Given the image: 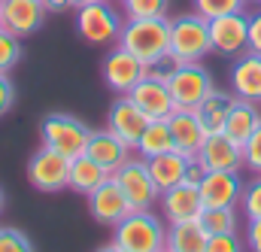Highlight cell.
Instances as JSON below:
<instances>
[{
	"label": "cell",
	"instance_id": "obj_17",
	"mask_svg": "<svg viewBox=\"0 0 261 252\" xmlns=\"http://www.w3.org/2000/svg\"><path fill=\"white\" fill-rule=\"evenodd\" d=\"M158 204H161V213H164V219H167L170 225H173V222H192V219L200 216V210H203L200 191H197V186H192V183H179V186H173V189L161 191Z\"/></svg>",
	"mask_w": 261,
	"mask_h": 252
},
{
	"label": "cell",
	"instance_id": "obj_9",
	"mask_svg": "<svg viewBox=\"0 0 261 252\" xmlns=\"http://www.w3.org/2000/svg\"><path fill=\"white\" fill-rule=\"evenodd\" d=\"M210 40H213V52L228 58L249 52V15L228 12V15L210 18Z\"/></svg>",
	"mask_w": 261,
	"mask_h": 252
},
{
	"label": "cell",
	"instance_id": "obj_3",
	"mask_svg": "<svg viewBox=\"0 0 261 252\" xmlns=\"http://www.w3.org/2000/svg\"><path fill=\"white\" fill-rule=\"evenodd\" d=\"M170 52L182 64L206 58L213 52L210 18H203L200 12H186V15L170 18Z\"/></svg>",
	"mask_w": 261,
	"mask_h": 252
},
{
	"label": "cell",
	"instance_id": "obj_23",
	"mask_svg": "<svg viewBox=\"0 0 261 252\" xmlns=\"http://www.w3.org/2000/svg\"><path fill=\"white\" fill-rule=\"evenodd\" d=\"M113 173L107 167H100L97 161H91L88 155H76L70 158V177H67V189H73L76 194H91L97 186H103Z\"/></svg>",
	"mask_w": 261,
	"mask_h": 252
},
{
	"label": "cell",
	"instance_id": "obj_25",
	"mask_svg": "<svg viewBox=\"0 0 261 252\" xmlns=\"http://www.w3.org/2000/svg\"><path fill=\"white\" fill-rule=\"evenodd\" d=\"M261 125V113H258V104H252V100H240L237 97V104L231 107V113H228V122H225V134L234 140V143H246L249 137H252V131Z\"/></svg>",
	"mask_w": 261,
	"mask_h": 252
},
{
	"label": "cell",
	"instance_id": "obj_13",
	"mask_svg": "<svg viewBox=\"0 0 261 252\" xmlns=\"http://www.w3.org/2000/svg\"><path fill=\"white\" fill-rule=\"evenodd\" d=\"M88 213L94 216V222H100V225H119L125 216L130 213V204L128 197H125V191L119 189V183L110 177L103 186H97V189L88 194Z\"/></svg>",
	"mask_w": 261,
	"mask_h": 252
},
{
	"label": "cell",
	"instance_id": "obj_20",
	"mask_svg": "<svg viewBox=\"0 0 261 252\" xmlns=\"http://www.w3.org/2000/svg\"><path fill=\"white\" fill-rule=\"evenodd\" d=\"M167 125L173 131V146L182 152V155H197L203 140H206V128L200 125V119L195 116V110H173Z\"/></svg>",
	"mask_w": 261,
	"mask_h": 252
},
{
	"label": "cell",
	"instance_id": "obj_35",
	"mask_svg": "<svg viewBox=\"0 0 261 252\" xmlns=\"http://www.w3.org/2000/svg\"><path fill=\"white\" fill-rule=\"evenodd\" d=\"M206 252H243V240L237 237V231H225V234H210Z\"/></svg>",
	"mask_w": 261,
	"mask_h": 252
},
{
	"label": "cell",
	"instance_id": "obj_33",
	"mask_svg": "<svg viewBox=\"0 0 261 252\" xmlns=\"http://www.w3.org/2000/svg\"><path fill=\"white\" fill-rule=\"evenodd\" d=\"M243 167H249L255 177H261V125L243 143Z\"/></svg>",
	"mask_w": 261,
	"mask_h": 252
},
{
	"label": "cell",
	"instance_id": "obj_46",
	"mask_svg": "<svg viewBox=\"0 0 261 252\" xmlns=\"http://www.w3.org/2000/svg\"><path fill=\"white\" fill-rule=\"evenodd\" d=\"M119 3H122V0H119Z\"/></svg>",
	"mask_w": 261,
	"mask_h": 252
},
{
	"label": "cell",
	"instance_id": "obj_19",
	"mask_svg": "<svg viewBox=\"0 0 261 252\" xmlns=\"http://www.w3.org/2000/svg\"><path fill=\"white\" fill-rule=\"evenodd\" d=\"M85 155L91 161H97L100 167H107L110 173H116L125 161L130 158V149L113 134V131H91L88 137V146H85Z\"/></svg>",
	"mask_w": 261,
	"mask_h": 252
},
{
	"label": "cell",
	"instance_id": "obj_21",
	"mask_svg": "<svg viewBox=\"0 0 261 252\" xmlns=\"http://www.w3.org/2000/svg\"><path fill=\"white\" fill-rule=\"evenodd\" d=\"M234 104H237V94H234V91L213 88V91L195 107V116L200 119V125L206 128V134H219V131H225L228 113H231Z\"/></svg>",
	"mask_w": 261,
	"mask_h": 252
},
{
	"label": "cell",
	"instance_id": "obj_22",
	"mask_svg": "<svg viewBox=\"0 0 261 252\" xmlns=\"http://www.w3.org/2000/svg\"><path fill=\"white\" fill-rule=\"evenodd\" d=\"M146 164H149V173H152L158 191H167V189H173V186H179V183H186L189 155H182L179 149L155 155V158H146Z\"/></svg>",
	"mask_w": 261,
	"mask_h": 252
},
{
	"label": "cell",
	"instance_id": "obj_47",
	"mask_svg": "<svg viewBox=\"0 0 261 252\" xmlns=\"http://www.w3.org/2000/svg\"><path fill=\"white\" fill-rule=\"evenodd\" d=\"M164 252H167V249H164Z\"/></svg>",
	"mask_w": 261,
	"mask_h": 252
},
{
	"label": "cell",
	"instance_id": "obj_14",
	"mask_svg": "<svg viewBox=\"0 0 261 252\" xmlns=\"http://www.w3.org/2000/svg\"><path fill=\"white\" fill-rule=\"evenodd\" d=\"M128 97L155 122V119H170V113L176 110L173 97H170V88L167 82L161 79H152V76H143L134 88L128 91Z\"/></svg>",
	"mask_w": 261,
	"mask_h": 252
},
{
	"label": "cell",
	"instance_id": "obj_36",
	"mask_svg": "<svg viewBox=\"0 0 261 252\" xmlns=\"http://www.w3.org/2000/svg\"><path fill=\"white\" fill-rule=\"evenodd\" d=\"M12 104H15V85H12L9 73H0V119L12 110Z\"/></svg>",
	"mask_w": 261,
	"mask_h": 252
},
{
	"label": "cell",
	"instance_id": "obj_39",
	"mask_svg": "<svg viewBox=\"0 0 261 252\" xmlns=\"http://www.w3.org/2000/svg\"><path fill=\"white\" fill-rule=\"evenodd\" d=\"M246 246H249V252H261V219H249V228H246Z\"/></svg>",
	"mask_w": 261,
	"mask_h": 252
},
{
	"label": "cell",
	"instance_id": "obj_18",
	"mask_svg": "<svg viewBox=\"0 0 261 252\" xmlns=\"http://www.w3.org/2000/svg\"><path fill=\"white\" fill-rule=\"evenodd\" d=\"M231 91L240 100L261 104V55L258 52H243L231 67Z\"/></svg>",
	"mask_w": 261,
	"mask_h": 252
},
{
	"label": "cell",
	"instance_id": "obj_27",
	"mask_svg": "<svg viewBox=\"0 0 261 252\" xmlns=\"http://www.w3.org/2000/svg\"><path fill=\"white\" fill-rule=\"evenodd\" d=\"M197 222L203 225L206 234H225V231H237V213L234 207H203Z\"/></svg>",
	"mask_w": 261,
	"mask_h": 252
},
{
	"label": "cell",
	"instance_id": "obj_15",
	"mask_svg": "<svg viewBox=\"0 0 261 252\" xmlns=\"http://www.w3.org/2000/svg\"><path fill=\"white\" fill-rule=\"evenodd\" d=\"M197 158L203 161L206 170H240L243 167V146L234 143L225 131L219 134H206Z\"/></svg>",
	"mask_w": 261,
	"mask_h": 252
},
{
	"label": "cell",
	"instance_id": "obj_12",
	"mask_svg": "<svg viewBox=\"0 0 261 252\" xmlns=\"http://www.w3.org/2000/svg\"><path fill=\"white\" fill-rule=\"evenodd\" d=\"M243 189L240 170H206V177L197 183L203 207H234L240 204Z\"/></svg>",
	"mask_w": 261,
	"mask_h": 252
},
{
	"label": "cell",
	"instance_id": "obj_5",
	"mask_svg": "<svg viewBox=\"0 0 261 252\" xmlns=\"http://www.w3.org/2000/svg\"><path fill=\"white\" fill-rule=\"evenodd\" d=\"M40 137H43V146L61 152L67 158H76V155H85L91 128L85 125L82 119L70 116V113H52V116L43 119Z\"/></svg>",
	"mask_w": 261,
	"mask_h": 252
},
{
	"label": "cell",
	"instance_id": "obj_40",
	"mask_svg": "<svg viewBox=\"0 0 261 252\" xmlns=\"http://www.w3.org/2000/svg\"><path fill=\"white\" fill-rule=\"evenodd\" d=\"M46 12H67V9H76V0H43Z\"/></svg>",
	"mask_w": 261,
	"mask_h": 252
},
{
	"label": "cell",
	"instance_id": "obj_8",
	"mask_svg": "<svg viewBox=\"0 0 261 252\" xmlns=\"http://www.w3.org/2000/svg\"><path fill=\"white\" fill-rule=\"evenodd\" d=\"M67 177H70V158L55 152V149H49V146L34 152L31 161H28V180L37 191H46V194L64 191Z\"/></svg>",
	"mask_w": 261,
	"mask_h": 252
},
{
	"label": "cell",
	"instance_id": "obj_29",
	"mask_svg": "<svg viewBox=\"0 0 261 252\" xmlns=\"http://www.w3.org/2000/svg\"><path fill=\"white\" fill-rule=\"evenodd\" d=\"M192 3H195V12H200L203 18H219V15L246 9V0H192Z\"/></svg>",
	"mask_w": 261,
	"mask_h": 252
},
{
	"label": "cell",
	"instance_id": "obj_38",
	"mask_svg": "<svg viewBox=\"0 0 261 252\" xmlns=\"http://www.w3.org/2000/svg\"><path fill=\"white\" fill-rule=\"evenodd\" d=\"M203 177H206V167H203V161H200L197 155H192V158H189V167H186V183L197 186Z\"/></svg>",
	"mask_w": 261,
	"mask_h": 252
},
{
	"label": "cell",
	"instance_id": "obj_26",
	"mask_svg": "<svg viewBox=\"0 0 261 252\" xmlns=\"http://www.w3.org/2000/svg\"><path fill=\"white\" fill-rule=\"evenodd\" d=\"M173 149H176L173 146V131L167 125V119L149 122L143 137H140V143H137V152L143 158H155V155H164V152H173Z\"/></svg>",
	"mask_w": 261,
	"mask_h": 252
},
{
	"label": "cell",
	"instance_id": "obj_7",
	"mask_svg": "<svg viewBox=\"0 0 261 252\" xmlns=\"http://www.w3.org/2000/svg\"><path fill=\"white\" fill-rule=\"evenodd\" d=\"M167 88H170V97H173L176 110H195L216 85H213V76L203 64L189 61L179 64V70L167 79Z\"/></svg>",
	"mask_w": 261,
	"mask_h": 252
},
{
	"label": "cell",
	"instance_id": "obj_42",
	"mask_svg": "<svg viewBox=\"0 0 261 252\" xmlns=\"http://www.w3.org/2000/svg\"><path fill=\"white\" fill-rule=\"evenodd\" d=\"M3 204H6V197H3V189H0V213H3Z\"/></svg>",
	"mask_w": 261,
	"mask_h": 252
},
{
	"label": "cell",
	"instance_id": "obj_4",
	"mask_svg": "<svg viewBox=\"0 0 261 252\" xmlns=\"http://www.w3.org/2000/svg\"><path fill=\"white\" fill-rule=\"evenodd\" d=\"M122 18L110 0H94L76 6V31L91 46H116L122 37Z\"/></svg>",
	"mask_w": 261,
	"mask_h": 252
},
{
	"label": "cell",
	"instance_id": "obj_6",
	"mask_svg": "<svg viewBox=\"0 0 261 252\" xmlns=\"http://www.w3.org/2000/svg\"><path fill=\"white\" fill-rule=\"evenodd\" d=\"M113 180L119 183V189L125 191L130 210H152V207L158 204V197H161V191H158L152 173H149L146 158H128V161L113 173Z\"/></svg>",
	"mask_w": 261,
	"mask_h": 252
},
{
	"label": "cell",
	"instance_id": "obj_41",
	"mask_svg": "<svg viewBox=\"0 0 261 252\" xmlns=\"http://www.w3.org/2000/svg\"><path fill=\"white\" fill-rule=\"evenodd\" d=\"M97 252H128V249H122L119 243H107V246H100Z\"/></svg>",
	"mask_w": 261,
	"mask_h": 252
},
{
	"label": "cell",
	"instance_id": "obj_10",
	"mask_svg": "<svg viewBox=\"0 0 261 252\" xmlns=\"http://www.w3.org/2000/svg\"><path fill=\"white\" fill-rule=\"evenodd\" d=\"M100 76H103L107 88H113L116 94H128L130 88L146 76V64L116 43L100 61Z\"/></svg>",
	"mask_w": 261,
	"mask_h": 252
},
{
	"label": "cell",
	"instance_id": "obj_34",
	"mask_svg": "<svg viewBox=\"0 0 261 252\" xmlns=\"http://www.w3.org/2000/svg\"><path fill=\"white\" fill-rule=\"evenodd\" d=\"M240 204H243L246 219H261V177H258V180H252V183L243 189Z\"/></svg>",
	"mask_w": 261,
	"mask_h": 252
},
{
	"label": "cell",
	"instance_id": "obj_11",
	"mask_svg": "<svg viewBox=\"0 0 261 252\" xmlns=\"http://www.w3.org/2000/svg\"><path fill=\"white\" fill-rule=\"evenodd\" d=\"M149 122L152 119L130 100L128 94H119L113 100L110 113H107V131H113L128 149H137V143H140V137H143V131H146Z\"/></svg>",
	"mask_w": 261,
	"mask_h": 252
},
{
	"label": "cell",
	"instance_id": "obj_28",
	"mask_svg": "<svg viewBox=\"0 0 261 252\" xmlns=\"http://www.w3.org/2000/svg\"><path fill=\"white\" fill-rule=\"evenodd\" d=\"M21 61V37L9 34L6 28H0V73L15 70Z\"/></svg>",
	"mask_w": 261,
	"mask_h": 252
},
{
	"label": "cell",
	"instance_id": "obj_16",
	"mask_svg": "<svg viewBox=\"0 0 261 252\" xmlns=\"http://www.w3.org/2000/svg\"><path fill=\"white\" fill-rule=\"evenodd\" d=\"M46 6L43 0H3V28L15 37H31L43 28Z\"/></svg>",
	"mask_w": 261,
	"mask_h": 252
},
{
	"label": "cell",
	"instance_id": "obj_1",
	"mask_svg": "<svg viewBox=\"0 0 261 252\" xmlns=\"http://www.w3.org/2000/svg\"><path fill=\"white\" fill-rule=\"evenodd\" d=\"M119 46L137 55L143 64L155 61L158 55L170 52V21L167 15H152V18H128L122 24Z\"/></svg>",
	"mask_w": 261,
	"mask_h": 252
},
{
	"label": "cell",
	"instance_id": "obj_37",
	"mask_svg": "<svg viewBox=\"0 0 261 252\" xmlns=\"http://www.w3.org/2000/svg\"><path fill=\"white\" fill-rule=\"evenodd\" d=\"M249 52L261 55V9L249 15Z\"/></svg>",
	"mask_w": 261,
	"mask_h": 252
},
{
	"label": "cell",
	"instance_id": "obj_31",
	"mask_svg": "<svg viewBox=\"0 0 261 252\" xmlns=\"http://www.w3.org/2000/svg\"><path fill=\"white\" fill-rule=\"evenodd\" d=\"M179 58L173 55V52H164V55H158L155 61L146 64V76H152V79H161V82H167L176 70H179Z\"/></svg>",
	"mask_w": 261,
	"mask_h": 252
},
{
	"label": "cell",
	"instance_id": "obj_45",
	"mask_svg": "<svg viewBox=\"0 0 261 252\" xmlns=\"http://www.w3.org/2000/svg\"><path fill=\"white\" fill-rule=\"evenodd\" d=\"M255 3H261V0H255Z\"/></svg>",
	"mask_w": 261,
	"mask_h": 252
},
{
	"label": "cell",
	"instance_id": "obj_24",
	"mask_svg": "<svg viewBox=\"0 0 261 252\" xmlns=\"http://www.w3.org/2000/svg\"><path fill=\"white\" fill-rule=\"evenodd\" d=\"M206 240L210 234L203 231V225L192 219V222H173L167 228V252H206Z\"/></svg>",
	"mask_w": 261,
	"mask_h": 252
},
{
	"label": "cell",
	"instance_id": "obj_43",
	"mask_svg": "<svg viewBox=\"0 0 261 252\" xmlns=\"http://www.w3.org/2000/svg\"><path fill=\"white\" fill-rule=\"evenodd\" d=\"M0 28H3V0H0Z\"/></svg>",
	"mask_w": 261,
	"mask_h": 252
},
{
	"label": "cell",
	"instance_id": "obj_30",
	"mask_svg": "<svg viewBox=\"0 0 261 252\" xmlns=\"http://www.w3.org/2000/svg\"><path fill=\"white\" fill-rule=\"evenodd\" d=\"M170 6V0H122V9L128 18H152V15H164Z\"/></svg>",
	"mask_w": 261,
	"mask_h": 252
},
{
	"label": "cell",
	"instance_id": "obj_2",
	"mask_svg": "<svg viewBox=\"0 0 261 252\" xmlns=\"http://www.w3.org/2000/svg\"><path fill=\"white\" fill-rule=\"evenodd\" d=\"M113 243L128 252H164L167 228L152 210H130L119 225H113Z\"/></svg>",
	"mask_w": 261,
	"mask_h": 252
},
{
	"label": "cell",
	"instance_id": "obj_32",
	"mask_svg": "<svg viewBox=\"0 0 261 252\" xmlns=\"http://www.w3.org/2000/svg\"><path fill=\"white\" fill-rule=\"evenodd\" d=\"M0 252H34V243L21 228H0Z\"/></svg>",
	"mask_w": 261,
	"mask_h": 252
},
{
	"label": "cell",
	"instance_id": "obj_44",
	"mask_svg": "<svg viewBox=\"0 0 261 252\" xmlns=\"http://www.w3.org/2000/svg\"><path fill=\"white\" fill-rule=\"evenodd\" d=\"M82 3H94V0H76V6H82Z\"/></svg>",
	"mask_w": 261,
	"mask_h": 252
}]
</instances>
